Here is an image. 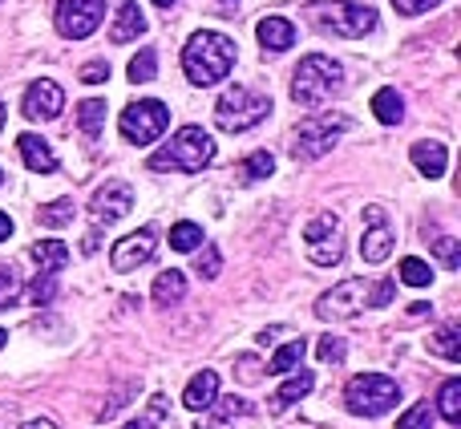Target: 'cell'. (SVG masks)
I'll return each instance as SVG.
<instances>
[{"instance_id":"27","label":"cell","mask_w":461,"mask_h":429,"mask_svg":"<svg viewBox=\"0 0 461 429\" xmlns=\"http://www.w3.org/2000/svg\"><path fill=\"white\" fill-rule=\"evenodd\" d=\"M77 122H81V134H86V138H102V130H105V102H97V97L81 102L77 105Z\"/></svg>"},{"instance_id":"26","label":"cell","mask_w":461,"mask_h":429,"mask_svg":"<svg viewBox=\"0 0 461 429\" xmlns=\"http://www.w3.org/2000/svg\"><path fill=\"white\" fill-rule=\"evenodd\" d=\"M276 170V159H271L267 151H255V154H247L243 162H239V183H263V178Z\"/></svg>"},{"instance_id":"5","label":"cell","mask_w":461,"mask_h":429,"mask_svg":"<svg viewBox=\"0 0 461 429\" xmlns=\"http://www.w3.org/2000/svg\"><path fill=\"white\" fill-rule=\"evenodd\" d=\"M308 16L316 29L332 32V37H365L376 29V8L352 5V0H316Z\"/></svg>"},{"instance_id":"20","label":"cell","mask_w":461,"mask_h":429,"mask_svg":"<svg viewBox=\"0 0 461 429\" xmlns=\"http://www.w3.org/2000/svg\"><path fill=\"white\" fill-rule=\"evenodd\" d=\"M409 159H413V167L421 170V175H429V178H441L446 175V167H449V151L441 142H413Z\"/></svg>"},{"instance_id":"32","label":"cell","mask_w":461,"mask_h":429,"mask_svg":"<svg viewBox=\"0 0 461 429\" xmlns=\"http://www.w3.org/2000/svg\"><path fill=\"white\" fill-rule=\"evenodd\" d=\"M401 279H405L409 288H429L433 284V268L425 260H413V255H409V260H401Z\"/></svg>"},{"instance_id":"51","label":"cell","mask_w":461,"mask_h":429,"mask_svg":"<svg viewBox=\"0 0 461 429\" xmlns=\"http://www.w3.org/2000/svg\"><path fill=\"white\" fill-rule=\"evenodd\" d=\"M0 183H5V175H0Z\"/></svg>"},{"instance_id":"10","label":"cell","mask_w":461,"mask_h":429,"mask_svg":"<svg viewBox=\"0 0 461 429\" xmlns=\"http://www.w3.org/2000/svg\"><path fill=\"white\" fill-rule=\"evenodd\" d=\"M348 130V118H332V114H316L292 134V159H320L336 146V138Z\"/></svg>"},{"instance_id":"19","label":"cell","mask_w":461,"mask_h":429,"mask_svg":"<svg viewBox=\"0 0 461 429\" xmlns=\"http://www.w3.org/2000/svg\"><path fill=\"white\" fill-rule=\"evenodd\" d=\"M255 37H259L263 49H271V53H284V49L295 45V24L284 21V16H263V21L255 24Z\"/></svg>"},{"instance_id":"7","label":"cell","mask_w":461,"mask_h":429,"mask_svg":"<svg viewBox=\"0 0 461 429\" xmlns=\"http://www.w3.org/2000/svg\"><path fill=\"white\" fill-rule=\"evenodd\" d=\"M267 114H271V97L255 94V89H247V86L223 89V97L215 102V122L227 134H243V130L259 126Z\"/></svg>"},{"instance_id":"45","label":"cell","mask_w":461,"mask_h":429,"mask_svg":"<svg viewBox=\"0 0 461 429\" xmlns=\"http://www.w3.org/2000/svg\"><path fill=\"white\" fill-rule=\"evenodd\" d=\"M21 429H57V425L49 422V417H37V422H24Z\"/></svg>"},{"instance_id":"25","label":"cell","mask_w":461,"mask_h":429,"mask_svg":"<svg viewBox=\"0 0 461 429\" xmlns=\"http://www.w3.org/2000/svg\"><path fill=\"white\" fill-rule=\"evenodd\" d=\"M303 352H308V341L303 336H295V341H287L284 349L271 357V365H267V373H279V377H287V373H295V365L303 361Z\"/></svg>"},{"instance_id":"16","label":"cell","mask_w":461,"mask_h":429,"mask_svg":"<svg viewBox=\"0 0 461 429\" xmlns=\"http://www.w3.org/2000/svg\"><path fill=\"white\" fill-rule=\"evenodd\" d=\"M215 401H219V373L203 369V373H194L191 385H186L183 406L194 409V414H207V409H215Z\"/></svg>"},{"instance_id":"23","label":"cell","mask_w":461,"mask_h":429,"mask_svg":"<svg viewBox=\"0 0 461 429\" xmlns=\"http://www.w3.org/2000/svg\"><path fill=\"white\" fill-rule=\"evenodd\" d=\"M373 114H376V122H384V126H397V122L405 118V102H401L397 89H376L373 94Z\"/></svg>"},{"instance_id":"12","label":"cell","mask_w":461,"mask_h":429,"mask_svg":"<svg viewBox=\"0 0 461 429\" xmlns=\"http://www.w3.org/2000/svg\"><path fill=\"white\" fill-rule=\"evenodd\" d=\"M154 251H158V231H154V227H138V231H130L126 239H118V243H113L110 263H113V271H138L142 263L154 260Z\"/></svg>"},{"instance_id":"24","label":"cell","mask_w":461,"mask_h":429,"mask_svg":"<svg viewBox=\"0 0 461 429\" xmlns=\"http://www.w3.org/2000/svg\"><path fill=\"white\" fill-rule=\"evenodd\" d=\"M186 296V276L183 271H162L158 279H154V304H178Z\"/></svg>"},{"instance_id":"40","label":"cell","mask_w":461,"mask_h":429,"mask_svg":"<svg viewBox=\"0 0 461 429\" xmlns=\"http://www.w3.org/2000/svg\"><path fill=\"white\" fill-rule=\"evenodd\" d=\"M162 417H167V401L154 397L150 401V417H138V422H130V425H122V429H154V422H162Z\"/></svg>"},{"instance_id":"2","label":"cell","mask_w":461,"mask_h":429,"mask_svg":"<svg viewBox=\"0 0 461 429\" xmlns=\"http://www.w3.org/2000/svg\"><path fill=\"white\" fill-rule=\"evenodd\" d=\"M344 89V69L324 53H312L295 65L292 73V102L303 110H320L324 102H332Z\"/></svg>"},{"instance_id":"6","label":"cell","mask_w":461,"mask_h":429,"mask_svg":"<svg viewBox=\"0 0 461 429\" xmlns=\"http://www.w3.org/2000/svg\"><path fill=\"white\" fill-rule=\"evenodd\" d=\"M397 401H401L397 381L384 373H360L344 389V406L357 417H384L389 409H397Z\"/></svg>"},{"instance_id":"34","label":"cell","mask_w":461,"mask_h":429,"mask_svg":"<svg viewBox=\"0 0 461 429\" xmlns=\"http://www.w3.org/2000/svg\"><path fill=\"white\" fill-rule=\"evenodd\" d=\"M41 227H65V223H73V203L69 199H53L49 207L37 211Z\"/></svg>"},{"instance_id":"38","label":"cell","mask_w":461,"mask_h":429,"mask_svg":"<svg viewBox=\"0 0 461 429\" xmlns=\"http://www.w3.org/2000/svg\"><path fill=\"white\" fill-rule=\"evenodd\" d=\"M316 352H320V361H324V365H340V361H344V336H324Z\"/></svg>"},{"instance_id":"15","label":"cell","mask_w":461,"mask_h":429,"mask_svg":"<svg viewBox=\"0 0 461 429\" xmlns=\"http://www.w3.org/2000/svg\"><path fill=\"white\" fill-rule=\"evenodd\" d=\"M130 207H134V191H130V183H105L102 191L89 199V211H94V219L97 223H118V219H126Z\"/></svg>"},{"instance_id":"1","label":"cell","mask_w":461,"mask_h":429,"mask_svg":"<svg viewBox=\"0 0 461 429\" xmlns=\"http://www.w3.org/2000/svg\"><path fill=\"white\" fill-rule=\"evenodd\" d=\"M230 65H235V41L223 32L203 29L183 49V69L194 86H219L230 73Z\"/></svg>"},{"instance_id":"36","label":"cell","mask_w":461,"mask_h":429,"mask_svg":"<svg viewBox=\"0 0 461 429\" xmlns=\"http://www.w3.org/2000/svg\"><path fill=\"white\" fill-rule=\"evenodd\" d=\"M194 271H199L203 279H215L219 271H223V260H219V247H215V243H203V251H199V263H194Z\"/></svg>"},{"instance_id":"33","label":"cell","mask_w":461,"mask_h":429,"mask_svg":"<svg viewBox=\"0 0 461 429\" xmlns=\"http://www.w3.org/2000/svg\"><path fill=\"white\" fill-rule=\"evenodd\" d=\"M433 417H438V409H433V401H417L409 414H401L397 429H433Z\"/></svg>"},{"instance_id":"11","label":"cell","mask_w":461,"mask_h":429,"mask_svg":"<svg viewBox=\"0 0 461 429\" xmlns=\"http://www.w3.org/2000/svg\"><path fill=\"white\" fill-rule=\"evenodd\" d=\"M105 0H61L57 5V32L69 41H86L102 24Z\"/></svg>"},{"instance_id":"48","label":"cell","mask_w":461,"mask_h":429,"mask_svg":"<svg viewBox=\"0 0 461 429\" xmlns=\"http://www.w3.org/2000/svg\"><path fill=\"white\" fill-rule=\"evenodd\" d=\"M154 5H158V8H170V5H175V0H154Z\"/></svg>"},{"instance_id":"9","label":"cell","mask_w":461,"mask_h":429,"mask_svg":"<svg viewBox=\"0 0 461 429\" xmlns=\"http://www.w3.org/2000/svg\"><path fill=\"white\" fill-rule=\"evenodd\" d=\"M303 247H308V260L316 268H336L344 260V227H340V214L332 211H320L316 219L303 227Z\"/></svg>"},{"instance_id":"41","label":"cell","mask_w":461,"mask_h":429,"mask_svg":"<svg viewBox=\"0 0 461 429\" xmlns=\"http://www.w3.org/2000/svg\"><path fill=\"white\" fill-rule=\"evenodd\" d=\"M81 81H86V86H102V81H110V65H105V61L81 65Z\"/></svg>"},{"instance_id":"8","label":"cell","mask_w":461,"mask_h":429,"mask_svg":"<svg viewBox=\"0 0 461 429\" xmlns=\"http://www.w3.org/2000/svg\"><path fill=\"white\" fill-rule=\"evenodd\" d=\"M167 126H170V110L162 102H154V97H146V102H130L126 110H122V118H118L122 138L134 142V146L158 142Z\"/></svg>"},{"instance_id":"3","label":"cell","mask_w":461,"mask_h":429,"mask_svg":"<svg viewBox=\"0 0 461 429\" xmlns=\"http://www.w3.org/2000/svg\"><path fill=\"white\" fill-rule=\"evenodd\" d=\"M381 304H393L389 279H381V284H373V279H344V284H336L332 292H324L316 300V316L320 320H348L365 308H381Z\"/></svg>"},{"instance_id":"35","label":"cell","mask_w":461,"mask_h":429,"mask_svg":"<svg viewBox=\"0 0 461 429\" xmlns=\"http://www.w3.org/2000/svg\"><path fill=\"white\" fill-rule=\"evenodd\" d=\"M16 296H21V276H16L13 263H0V312L13 308Z\"/></svg>"},{"instance_id":"13","label":"cell","mask_w":461,"mask_h":429,"mask_svg":"<svg viewBox=\"0 0 461 429\" xmlns=\"http://www.w3.org/2000/svg\"><path fill=\"white\" fill-rule=\"evenodd\" d=\"M393 223L384 207H365V239H360V255L365 263H384L393 255Z\"/></svg>"},{"instance_id":"14","label":"cell","mask_w":461,"mask_h":429,"mask_svg":"<svg viewBox=\"0 0 461 429\" xmlns=\"http://www.w3.org/2000/svg\"><path fill=\"white\" fill-rule=\"evenodd\" d=\"M61 110H65V94H61V86H57V81L41 78V81H32V86L24 89L21 114L29 122H53Z\"/></svg>"},{"instance_id":"44","label":"cell","mask_w":461,"mask_h":429,"mask_svg":"<svg viewBox=\"0 0 461 429\" xmlns=\"http://www.w3.org/2000/svg\"><path fill=\"white\" fill-rule=\"evenodd\" d=\"M8 235H13V219H8V214L5 211H0V243H5V239Z\"/></svg>"},{"instance_id":"39","label":"cell","mask_w":461,"mask_h":429,"mask_svg":"<svg viewBox=\"0 0 461 429\" xmlns=\"http://www.w3.org/2000/svg\"><path fill=\"white\" fill-rule=\"evenodd\" d=\"M433 251L441 255V263H446V268H457V263H461V255H457V239H454V235L433 239Z\"/></svg>"},{"instance_id":"30","label":"cell","mask_w":461,"mask_h":429,"mask_svg":"<svg viewBox=\"0 0 461 429\" xmlns=\"http://www.w3.org/2000/svg\"><path fill=\"white\" fill-rule=\"evenodd\" d=\"M203 227L199 223H175V227H170V247H175V251H199L203 247Z\"/></svg>"},{"instance_id":"4","label":"cell","mask_w":461,"mask_h":429,"mask_svg":"<svg viewBox=\"0 0 461 429\" xmlns=\"http://www.w3.org/2000/svg\"><path fill=\"white\" fill-rule=\"evenodd\" d=\"M211 159H215V138L203 126H183L162 151L150 154V170H183V175H194Z\"/></svg>"},{"instance_id":"17","label":"cell","mask_w":461,"mask_h":429,"mask_svg":"<svg viewBox=\"0 0 461 429\" xmlns=\"http://www.w3.org/2000/svg\"><path fill=\"white\" fill-rule=\"evenodd\" d=\"M16 151H21L24 167H29L32 175H53V170H57V154H53V146H49L45 138L21 134V138H16Z\"/></svg>"},{"instance_id":"49","label":"cell","mask_w":461,"mask_h":429,"mask_svg":"<svg viewBox=\"0 0 461 429\" xmlns=\"http://www.w3.org/2000/svg\"><path fill=\"white\" fill-rule=\"evenodd\" d=\"M5 341H8V333H5V328H0V349H5Z\"/></svg>"},{"instance_id":"46","label":"cell","mask_w":461,"mask_h":429,"mask_svg":"<svg viewBox=\"0 0 461 429\" xmlns=\"http://www.w3.org/2000/svg\"><path fill=\"white\" fill-rule=\"evenodd\" d=\"M97 243H102V235H97V231H89L86 243H81V247H86V251H97Z\"/></svg>"},{"instance_id":"42","label":"cell","mask_w":461,"mask_h":429,"mask_svg":"<svg viewBox=\"0 0 461 429\" xmlns=\"http://www.w3.org/2000/svg\"><path fill=\"white\" fill-rule=\"evenodd\" d=\"M397 5V13H405V16H421V13H429V8H438L441 0H393Z\"/></svg>"},{"instance_id":"21","label":"cell","mask_w":461,"mask_h":429,"mask_svg":"<svg viewBox=\"0 0 461 429\" xmlns=\"http://www.w3.org/2000/svg\"><path fill=\"white\" fill-rule=\"evenodd\" d=\"M312 385H316V377H312L308 369H303V373H292L284 385H279L276 393H271V409H276V414H284V409L292 406V401L308 397V393H312Z\"/></svg>"},{"instance_id":"18","label":"cell","mask_w":461,"mask_h":429,"mask_svg":"<svg viewBox=\"0 0 461 429\" xmlns=\"http://www.w3.org/2000/svg\"><path fill=\"white\" fill-rule=\"evenodd\" d=\"M146 32V16L138 13V0H118V16L110 24V41L113 45H126V41H138Z\"/></svg>"},{"instance_id":"43","label":"cell","mask_w":461,"mask_h":429,"mask_svg":"<svg viewBox=\"0 0 461 429\" xmlns=\"http://www.w3.org/2000/svg\"><path fill=\"white\" fill-rule=\"evenodd\" d=\"M239 369H243V381H259V373H255V361H251V357L239 361Z\"/></svg>"},{"instance_id":"28","label":"cell","mask_w":461,"mask_h":429,"mask_svg":"<svg viewBox=\"0 0 461 429\" xmlns=\"http://www.w3.org/2000/svg\"><path fill=\"white\" fill-rule=\"evenodd\" d=\"M438 414L446 417L449 425H461V381H457V377H449V381L441 385V393H438Z\"/></svg>"},{"instance_id":"31","label":"cell","mask_w":461,"mask_h":429,"mask_svg":"<svg viewBox=\"0 0 461 429\" xmlns=\"http://www.w3.org/2000/svg\"><path fill=\"white\" fill-rule=\"evenodd\" d=\"M154 78H158V53H154V49H142V53L130 61V81L142 86V81H154Z\"/></svg>"},{"instance_id":"22","label":"cell","mask_w":461,"mask_h":429,"mask_svg":"<svg viewBox=\"0 0 461 429\" xmlns=\"http://www.w3.org/2000/svg\"><path fill=\"white\" fill-rule=\"evenodd\" d=\"M32 260H37L41 271H61L65 263H69V247L61 243V239H41V243H32Z\"/></svg>"},{"instance_id":"29","label":"cell","mask_w":461,"mask_h":429,"mask_svg":"<svg viewBox=\"0 0 461 429\" xmlns=\"http://www.w3.org/2000/svg\"><path fill=\"white\" fill-rule=\"evenodd\" d=\"M425 349L438 352V357H446V361H461V336H457V328L454 324L438 328V333L425 341Z\"/></svg>"},{"instance_id":"50","label":"cell","mask_w":461,"mask_h":429,"mask_svg":"<svg viewBox=\"0 0 461 429\" xmlns=\"http://www.w3.org/2000/svg\"><path fill=\"white\" fill-rule=\"evenodd\" d=\"M0 130H5V105H0Z\"/></svg>"},{"instance_id":"47","label":"cell","mask_w":461,"mask_h":429,"mask_svg":"<svg viewBox=\"0 0 461 429\" xmlns=\"http://www.w3.org/2000/svg\"><path fill=\"white\" fill-rule=\"evenodd\" d=\"M276 336H279V328H263V333H259V344H271Z\"/></svg>"},{"instance_id":"37","label":"cell","mask_w":461,"mask_h":429,"mask_svg":"<svg viewBox=\"0 0 461 429\" xmlns=\"http://www.w3.org/2000/svg\"><path fill=\"white\" fill-rule=\"evenodd\" d=\"M32 304H49V300H53V296H57V276H53V271H41V276L37 279H32Z\"/></svg>"}]
</instances>
